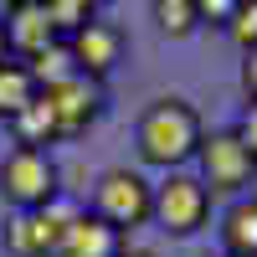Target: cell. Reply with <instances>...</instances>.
<instances>
[{"label":"cell","mask_w":257,"mask_h":257,"mask_svg":"<svg viewBox=\"0 0 257 257\" xmlns=\"http://www.w3.org/2000/svg\"><path fill=\"white\" fill-rule=\"evenodd\" d=\"M196 175L211 196H242L257 180V155L242 144L237 128H211L196 149Z\"/></svg>","instance_id":"277c9868"},{"label":"cell","mask_w":257,"mask_h":257,"mask_svg":"<svg viewBox=\"0 0 257 257\" xmlns=\"http://www.w3.org/2000/svg\"><path fill=\"white\" fill-rule=\"evenodd\" d=\"M6 47L21 62H36L41 52L62 47V31H57V21L47 16V6H16L6 16Z\"/></svg>","instance_id":"9c48e42d"},{"label":"cell","mask_w":257,"mask_h":257,"mask_svg":"<svg viewBox=\"0 0 257 257\" xmlns=\"http://www.w3.org/2000/svg\"><path fill=\"white\" fill-rule=\"evenodd\" d=\"M123 257H155V252H144V247H123Z\"/></svg>","instance_id":"44dd1931"},{"label":"cell","mask_w":257,"mask_h":257,"mask_svg":"<svg viewBox=\"0 0 257 257\" xmlns=\"http://www.w3.org/2000/svg\"><path fill=\"white\" fill-rule=\"evenodd\" d=\"M6 6L16 11V6H47V0H6Z\"/></svg>","instance_id":"7402d4cb"},{"label":"cell","mask_w":257,"mask_h":257,"mask_svg":"<svg viewBox=\"0 0 257 257\" xmlns=\"http://www.w3.org/2000/svg\"><path fill=\"white\" fill-rule=\"evenodd\" d=\"M155 26H160L170 41H185V36H196V26H201V11H196V0H155Z\"/></svg>","instance_id":"5bb4252c"},{"label":"cell","mask_w":257,"mask_h":257,"mask_svg":"<svg viewBox=\"0 0 257 257\" xmlns=\"http://www.w3.org/2000/svg\"><path fill=\"white\" fill-rule=\"evenodd\" d=\"M77 6H82V11H93V16H98L103 6H108V0H77Z\"/></svg>","instance_id":"d6986e66"},{"label":"cell","mask_w":257,"mask_h":257,"mask_svg":"<svg viewBox=\"0 0 257 257\" xmlns=\"http://www.w3.org/2000/svg\"><path fill=\"white\" fill-rule=\"evenodd\" d=\"M226 36L237 41L242 52L257 47V0H237V6H231V16H226Z\"/></svg>","instance_id":"9a60e30c"},{"label":"cell","mask_w":257,"mask_h":257,"mask_svg":"<svg viewBox=\"0 0 257 257\" xmlns=\"http://www.w3.org/2000/svg\"><path fill=\"white\" fill-rule=\"evenodd\" d=\"M123 247H128V237L118 226H108L103 216H93V211H77L67 221V231H62L57 257H123Z\"/></svg>","instance_id":"30bf717a"},{"label":"cell","mask_w":257,"mask_h":257,"mask_svg":"<svg viewBox=\"0 0 257 257\" xmlns=\"http://www.w3.org/2000/svg\"><path fill=\"white\" fill-rule=\"evenodd\" d=\"M149 206H155V185H149L139 170H128V165H113V170H103L98 185H93V216H103L108 226H118L123 237L134 226L149 221Z\"/></svg>","instance_id":"5b68a950"},{"label":"cell","mask_w":257,"mask_h":257,"mask_svg":"<svg viewBox=\"0 0 257 257\" xmlns=\"http://www.w3.org/2000/svg\"><path fill=\"white\" fill-rule=\"evenodd\" d=\"M221 252L226 257H257V196H237L221 216Z\"/></svg>","instance_id":"8fae6325"},{"label":"cell","mask_w":257,"mask_h":257,"mask_svg":"<svg viewBox=\"0 0 257 257\" xmlns=\"http://www.w3.org/2000/svg\"><path fill=\"white\" fill-rule=\"evenodd\" d=\"M211 257H226V252H211Z\"/></svg>","instance_id":"603a6c76"},{"label":"cell","mask_w":257,"mask_h":257,"mask_svg":"<svg viewBox=\"0 0 257 257\" xmlns=\"http://www.w3.org/2000/svg\"><path fill=\"white\" fill-rule=\"evenodd\" d=\"M11 57V47H6V21H0V62Z\"/></svg>","instance_id":"ffe728a7"},{"label":"cell","mask_w":257,"mask_h":257,"mask_svg":"<svg viewBox=\"0 0 257 257\" xmlns=\"http://www.w3.org/2000/svg\"><path fill=\"white\" fill-rule=\"evenodd\" d=\"M36 93H41V82H36V72H31L21 57H6V62H0V118H6V123L26 108Z\"/></svg>","instance_id":"7c38bea8"},{"label":"cell","mask_w":257,"mask_h":257,"mask_svg":"<svg viewBox=\"0 0 257 257\" xmlns=\"http://www.w3.org/2000/svg\"><path fill=\"white\" fill-rule=\"evenodd\" d=\"M242 93L247 98H257V47L247 52V62H242Z\"/></svg>","instance_id":"ac0fdd59"},{"label":"cell","mask_w":257,"mask_h":257,"mask_svg":"<svg viewBox=\"0 0 257 257\" xmlns=\"http://www.w3.org/2000/svg\"><path fill=\"white\" fill-rule=\"evenodd\" d=\"M123 52H128L123 26H118V21H103V16L82 21V26L67 36V57H72V67L88 72V77H98V82L123 62Z\"/></svg>","instance_id":"ba28073f"},{"label":"cell","mask_w":257,"mask_h":257,"mask_svg":"<svg viewBox=\"0 0 257 257\" xmlns=\"http://www.w3.org/2000/svg\"><path fill=\"white\" fill-rule=\"evenodd\" d=\"M72 216H77V206H67L62 196L36 211H16L0 231V247H6V257H57L62 231H67Z\"/></svg>","instance_id":"8992f818"},{"label":"cell","mask_w":257,"mask_h":257,"mask_svg":"<svg viewBox=\"0 0 257 257\" xmlns=\"http://www.w3.org/2000/svg\"><path fill=\"white\" fill-rule=\"evenodd\" d=\"M11 134H16V144H31V149H47V144H57L62 134H57V113H52V103L47 98H31L26 108H21L16 118H11Z\"/></svg>","instance_id":"4fadbf2b"},{"label":"cell","mask_w":257,"mask_h":257,"mask_svg":"<svg viewBox=\"0 0 257 257\" xmlns=\"http://www.w3.org/2000/svg\"><path fill=\"white\" fill-rule=\"evenodd\" d=\"M149 221H155L165 237H196L211 221V190L201 185L196 170H165V180L155 185Z\"/></svg>","instance_id":"7a4b0ae2"},{"label":"cell","mask_w":257,"mask_h":257,"mask_svg":"<svg viewBox=\"0 0 257 257\" xmlns=\"http://www.w3.org/2000/svg\"><path fill=\"white\" fill-rule=\"evenodd\" d=\"M62 196V175H57V160L47 149H31V144H16L6 160H0V201L11 211H36Z\"/></svg>","instance_id":"3957f363"},{"label":"cell","mask_w":257,"mask_h":257,"mask_svg":"<svg viewBox=\"0 0 257 257\" xmlns=\"http://www.w3.org/2000/svg\"><path fill=\"white\" fill-rule=\"evenodd\" d=\"M41 98L52 103L62 139L88 134V128L98 123V113H103V82L88 77V72H77V67L62 72V77H52V82H41Z\"/></svg>","instance_id":"52a82bcc"},{"label":"cell","mask_w":257,"mask_h":257,"mask_svg":"<svg viewBox=\"0 0 257 257\" xmlns=\"http://www.w3.org/2000/svg\"><path fill=\"white\" fill-rule=\"evenodd\" d=\"M231 128H237V134H242V144H247L252 155H257V98H247V108H242V118L231 123Z\"/></svg>","instance_id":"2e32d148"},{"label":"cell","mask_w":257,"mask_h":257,"mask_svg":"<svg viewBox=\"0 0 257 257\" xmlns=\"http://www.w3.org/2000/svg\"><path fill=\"white\" fill-rule=\"evenodd\" d=\"M231 6H237V0H196V11H201V21H211V26H226V16H231Z\"/></svg>","instance_id":"e0dca14e"},{"label":"cell","mask_w":257,"mask_h":257,"mask_svg":"<svg viewBox=\"0 0 257 257\" xmlns=\"http://www.w3.org/2000/svg\"><path fill=\"white\" fill-rule=\"evenodd\" d=\"M201 139H206V123L185 98H155L134 123V149L155 170H185L196 160Z\"/></svg>","instance_id":"6da1fadb"}]
</instances>
